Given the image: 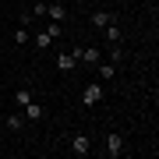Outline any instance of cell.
<instances>
[{
	"label": "cell",
	"mask_w": 159,
	"mask_h": 159,
	"mask_svg": "<svg viewBox=\"0 0 159 159\" xmlns=\"http://www.w3.org/2000/svg\"><path fill=\"white\" fill-rule=\"evenodd\" d=\"M43 32H46V35H50V39H57V35H60V25H57V21H50V25H46V29H43Z\"/></svg>",
	"instance_id": "obj_16"
},
{
	"label": "cell",
	"mask_w": 159,
	"mask_h": 159,
	"mask_svg": "<svg viewBox=\"0 0 159 159\" xmlns=\"http://www.w3.org/2000/svg\"><path fill=\"white\" fill-rule=\"evenodd\" d=\"M46 18H50V21H57V25H64V21H67V7H57V4H46Z\"/></svg>",
	"instance_id": "obj_6"
},
{
	"label": "cell",
	"mask_w": 159,
	"mask_h": 159,
	"mask_svg": "<svg viewBox=\"0 0 159 159\" xmlns=\"http://www.w3.org/2000/svg\"><path fill=\"white\" fill-rule=\"evenodd\" d=\"M14 43H18V46H25V43H32V32H29V29H25V25H21V29L14 32Z\"/></svg>",
	"instance_id": "obj_13"
},
{
	"label": "cell",
	"mask_w": 159,
	"mask_h": 159,
	"mask_svg": "<svg viewBox=\"0 0 159 159\" xmlns=\"http://www.w3.org/2000/svg\"><path fill=\"white\" fill-rule=\"evenodd\" d=\"M102 102V85L99 81H92V85L81 89V106H99Z\"/></svg>",
	"instance_id": "obj_1"
},
{
	"label": "cell",
	"mask_w": 159,
	"mask_h": 159,
	"mask_svg": "<svg viewBox=\"0 0 159 159\" xmlns=\"http://www.w3.org/2000/svg\"><path fill=\"white\" fill-rule=\"evenodd\" d=\"M124 152V134L120 131H110L106 134V156H120Z\"/></svg>",
	"instance_id": "obj_3"
},
{
	"label": "cell",
	"mask_w": 159,
	"mask_h": 159,
	"mask_svg": "<svg viewBox=\"0 0 159 159\" xmlns=\"http://www.w3.org/2000/svg\"><path fill=\"white\" fill-rule=\"evenodd\" d=\"M110 21H117L110 11H96V14H92V29H102V25H110Z\"/></svg>",
	"instance_id": "obj_8"
},
{
	"label": "cell",
	"mask_w": 159,
	"mask_h": 159,
	"mask_svg": "<svg viewBox=\"0 0 159 159\" xmlns=\"http://www.w3.org/2000/svg\"><path fill=\"white\" fill-rule=\"evenodd\" d=\"M32 43H35V50H46V46H50L53 39H50V35H46V32L39 29V32H35V35H32Z\"/></svg>",
	"instance_id": "obj_12"
},
{
	"label": "cell",
	"mask_w": 159,
	"mask_h": 159,
	"mask_svg": "<svg viewBox=\"0 0 159 159\" xmlns=\"http://www.w3.org/2000/svg\"><path fill=\"white\" fill-rule=\"evenodd\" d=\"M29 99H32V92H29V89H18V92H14V102H18V106H25Z\"/></svg>",
	"instance_id": "obj_14"
},
{
	"label": "cell",
	"mask_w": 159,
	"mask_h": 159,
	"mask_svg": "<svg viewBox=\"0 0 159 159\" xmlns=\"http://www.w3.org/2000/svg\"><path fill=\"white\" fill-rule=\"evenodd\" d=\"M120 57H124V50H120V43H113V50H110V64H120Z\"/></svg>",
	"instance_id": "obj_15"
},
{
	"label": "cell",
	"mask_w": 159,
	"mask_h": 159,
	"mask_svg": "<svg viewBox=\"0 0 159 159\" xmlns=\"http://www.w3.org/2000/svg\"><path fill=\"white\" fill-rule=\"evenodd\" d=\"M81 60H85V64H92V67H96V64L102 60V53H99V46H81Z\"/></svg>",
	"instance_id": "obj_7"
},
{
	"label": "cell",
	"mask_w": 159,
	"mask_h": 159,
	"mask_svg": "<svg viewBox=\"0 0 159 159\" xmlns=\"http://www.w3.org/2000/svg\"><path fill=\"white\" fill-rule=\"evenodd\" d=\"M21 110H25V120H43V117H46V110H43V106H39L35 99H29V102H25Z\"/></svg>",
	"instance_id": "obj_5"
},
{
	"label": "cell",
	"mask_w": 159,
	"mask_h": 159,
	"mask_svg": "<svg viewBox=\"0 0 159 159\" xmlns=\"http://www.w3.org/2000/svg\"><path fill=\"white\" fill-rule=\"evenodd\" d=\"M102 35H106L110 43H120V25H117V21H110V25H102Z\"/></svg>",
	"instance_id": "obj_10"
},
{
	"label": "cell",
	"mask_w": 159,
	"mask_h": 159,
	"mask_svg": "<svg viewBox=\"0 0 159 159\" xmlns=\"http://www.w3.org/2000/svg\"><path fill=\"white\" fill-rule=\"evenodd\" d=\"M96 67H99V78H102V81H110V78L117 74V64H102V60H99Z\"/></svg>",
	"instance_id": "obj_11"
},
{
	"label": "cell",
	"mask_w": 159,
	"mask_h": 159,
	"mask_svg": "<svg viewBox=\"0 0 159 159\" xmlns=\"http://www.w3.org/2000/svg\"><path fill=\"white\" fill-rule=\"evenodd\" d=\"M74 67H78V57H74V53H60L57 57V71L60 74H71Z\"/></svg>",
	"instance_id": "obj_4"
},
{
	"label": "cell",
	"mask_w": 159,
	"mask_h": 159,
	"mask_svg": "<svg viewBox=\"0 0 159 159\" xmlns=\"http://www.w3.org/2000/svg\"><path fill=\"white\" fill-rule=\"evenodd\" d=\"M89 152H92V138L85 131H78V134L71 138V156H89Z\"/></svg>",
	"instance_id": "obj_2"
},
{
	"label": "cell",
	"mask_w": 159,
	"mask_h": 159,
	"mask_svg": "<svg viewBox=\"0 0 159 159\" xmlns=\"http://www.w3.org/2000/svg\"><path fill=\"white\" fill-rule=\"evenodd\" d=\"M4 124H7V131H21L25 127V113H7Z\"/></svg>",
	"instance_id": "obj_9"
}]
</instances>
